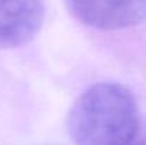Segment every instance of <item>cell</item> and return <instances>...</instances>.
<instances>
[{"mask_svg": "<svg viewBox=\"0 0 146 145\" xmlns=\"http://www.w3.org/2000/svg\"><path fill=\"white\" fill-rule=\"evenodd\" d=\"M75 145H129L142 131L132 93L116 83H98L78 97L67 115Z\"/></svg>", "mask_w": 146, "mask_h": 145, "instance_id": "obj_1", "label": "cell"}, {"mask_svg": "<svg viewBox=\"0 0 146 145\" xmlns=\"http://www.w3.org/2000/svg\"><path fill=\"white\" fill-rule=\"evenodd\" d=\"M82 24L98 30H122L146 20V0H64Z\"/></svg>", "mask_w": 146, "mask_h": 145, "instance_id": "obj_2", "label": "cell"}, {"mask_svg": "<svg viewBox=\"0 0 146 145\" xmlns=\"http://www.w3.org/2000/svg\"><path fill=\"white\" fill-rule=\"evenodd\" d=\"M44 17L41 0H0V48L30 43L41 30Z\"/></svg>", "mask_w": 146, "mask_h": 145, "instance_id": "obj_3", "label": "cell"}, {"mask_svg": "<svg viewBox=\"0 0 146 145\" xmlns=\"http://www.w3.org/2000/svg\"><path fill=\"white\" fill-rule=\"evenodd\" d=\"M129 145H146V131H141L139 132V135L131 142Z\"/></svg>", "mask_w": 146, "mask_h": 145, "instance_id": "obj_4", "label": "cell"}]
</instances>
